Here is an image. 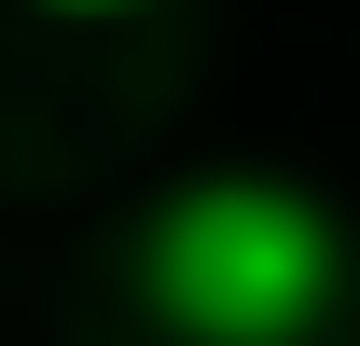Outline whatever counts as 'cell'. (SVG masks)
<instances>
[{
	"instance_id": "6da1fadb",
	"label": "cell",
	"mask_w": 360,
	"mask_h": 346,
	"mask_svg": "<svg viewBox=\"0 0 360 346\" xmlns=\"http://www.w3.org/2000/svg\"><path fill=\"white\" fill-rule=\"evenodd\" d=\"M139 305L180 346H305L360 277V236L319 180L277 167H194L180 194H153L125 236Z\"/></svg>"
},
{
	"instance_id": "7a4b0ae2",
	"label": "cell",
	"mask_w": 360,
	"mask_h": 346,
	"mask_svg": "<svg viewBox=\"0 0 360 346\" xmlns=\"http://www.w3.org/2000/svg\"><path fill=\"white\" fill-rule=\"evenodd\" d=\"M56 14H125V0H56Z\"/></svg>"
}]
</instances>
